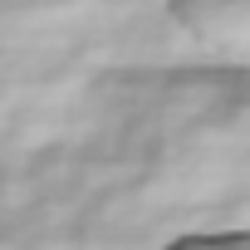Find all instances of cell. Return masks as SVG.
<instances>
[{"label": "cell", "mask_w": 250, "mask_h": 250, "mask_svg": "<svg viewBox=\"0 0 250 250\" xmlns=\"http://www.w3.org/2000/svg\"><path fill=\"white\" fill-rule=\"evenodd\" d=\"M167 15L206 59L250 69V0H167Z\"/></svg>", "instance_id": "1"}, {"label": "cell", "mask_w": 250, "mask_h": 250, "mask_svg": "<svg viewBox=\"0 0 250 250\" xmlns=\"http://www.w3.org/2000/svg\"><path fill=\"white\" fill-rule=\"evenodd\" d=\"M162 250H250V230H226V235H182Z\"/></svg>", "instance_id": "2"}]
</instances>
